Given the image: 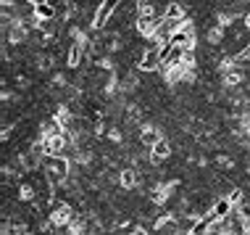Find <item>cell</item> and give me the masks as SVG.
<instances>
[{
  "instance_id": "52a82bcc",
  "label": "cell",
  "mask_w": 250,
  "mask_h": 235,
  "mask_svg": "<svg viewBox=\"0 0 250 235\" xmlns=\"http://www.w3.org/2000/svg\"><path fill=\"white\" fill-rule=\"evenodd\" d=\"M35 19H37L40 24L53 22V19H56V3H50V0H45V3H37V5H35Z\"/></svg>"
},
{
  "instance_id": "8fae6325",
  "label": "cell",
  "mask_w": 250,
  "mask_h": 235,
  "mask_svg": "<svg viewBox=\"0 0 250 235\" xmlns=\"http://www.w3.org/2000/svg\"><path fill=\"white\" fill-rule=\"evenodd\" d=\"M129 235H150V233H145V230H143V227H137V230H132Z\"/></svg>"
},
{
  "instance_id": "5b68a950",
  "label": "cell",
  "mask_w": 250,
  "mask_h": 235,
  "mask_svg": "<svg viewBox=\"0 0 250 235\" xmlns=\"http://www.w3.org/2000/svg\"><path fill=\"white\" fill-rule=\"evenodd\" d=\"M234 209H237V206H234L232 201H229V196H224V198H216V201H213V209H211V214H213V217L221 222V219L232 217Z\"/></svg>"
},
{
  "instance_id": "8992f818",
  "label": "cell",
  "mask_w": 250,
  "mask_h": 235,
  "mask_svg": "<svg viewBox=\"0 0 250 235\" xmlns=\"http://www.w3.org/2000/svg\"><path fill=\"white\" fill-rule=\"evenodd\" d=\"M168 156H171V143H168L166 138H161L158 143L150 148V156L147 159H150V164H161V161H166Z\"/></svg>"
},
{
  "instance_id": "ba28073f",
  "label": "cell",
  "mask_w": 250,
  "mask_h": 235,
  "mask_svg": "<svg viewBox=\"0 0 250 235\" xmlns=\"http://www.w3.org/2000/svg\"><path fill=\"white\" fill-rule=\"evenodd\" d=\"M119 183H121V188H124V190H132L134 185H140V172L132 169V166H126V169L119 172Z\"/></svg>"
},
{
  "instance_id": "30bf717a",
  "label": "cell",
  "mask_w": 250,
  "mask_h": 235,
  "mask_svg": "<svg viewBox=\"0 0 250 235\" xmlns=\"http://www.w3.org/2000/svg\"><path fill=\"white\" fill-rule=\"evenodd\" d=\"M164 19H185V8H182V3H168L166 11H164Z\"/></svg>"
},
{
  "instance_id": "9c48e42d",
  "label": "cell",
  "mask_w": 250,
  "mask_h": 235,
  "mask_svg": "<svg viewBox=\"0 0 250 235\" xmlns=\"http://www.w3.org/2000/svg\"><path fill=\"white\" fill-rule=\"evenodd\" d=\"M161 138L164 135H161V130H155V127H143V132H140V143L147 145V148H153Z\"/></svg>"
},
{
  "instance_id": "3957f363",
  "label": "cell",
  "mask_w": 250,
  "mask_h": 235,
  "mask_svg": "<svg viewBox=\"0 0 250 235\" xmlns=\"http://www.w3.org/2000/svg\"><path fill=\"white\" fill-rule=\"evenodd\" d=\"M171 43L177 45V48H182V50H195V45H198V29H195V24L190 22V19H187L185 26L171 37Z\"/></svg>"
},
{
  "instance_id": "6da1fadb",
  "label": "cell",
  "mask_w": 250,
  "mask_h": 235,
  "mask_svg": "<svg viewBox=\"0 0 250 235\" xmlns=\"http://www.w3.org/2000/svg\"><path fill=\"white\" fill-rule=\"evenodd\" d=\"M42 169H45V177H48L50 185H61L69 180L71 161H69V156H45Z\"/></svg>"
},
{
  "instance_id": "277c9868",
  "label": "cell",
  "mask_w": 250,
  "mask_h": 235,
  "mask_svg": "<svg viewBox=\"0 0 250 235\" xmlns=\"http://www.w3.org/2000/svg\"><path fill=\"white\" fill-rule=\"evenodd\" d=\"M140 71H155L164 66V56H161V45L150 43L147 48L143 50V58H140Z\"/></svg>"
},
{
  "instance_id": "7a4b0ae2",
  "label": "cell",
  "mask_w": 250,
  "mask_h": 235,
  "mask_svg": "<svg viewBox=\"0 0 250 235\" xmlns=\"http://www.w3.org/2000/svg\"><path fill=\"white\" fill-rule=\"evenodd\" d=\"M124 3H126V0H100L98 8H95V16H92V29H98V32L105 29V24L116 16L119 8Z\"/></svg>"
},
{
  "instance_id": "7c38bea8",
  "label": "cell",
  "mask_w": 250,
  "mask_h": 235,
  "mask_svg": "<svg viewBox=\"0 0 250 235\" xmlns=\"http://www.w3.org/2000/svg\"><path fill=\"white\" fill-rule=\"evenodd\" d=\"M245 29L250 32V11H248V16H245Z\"/></svg>"
}]
</instances>
